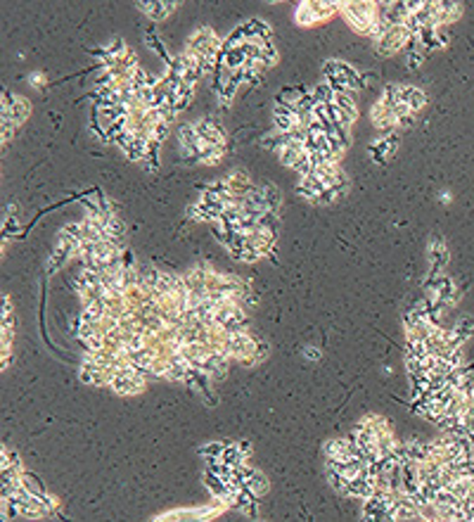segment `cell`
<instances>
[{
  "label": "cell",
  "instance_id": "cell-1",
  "mask_svg": "<svg viewBox=\"0 0 474 522\" xmlns=\"http://www.w3.org/2000/svg\"><path fill=\"white\" fill-rule=\"evenodd\" d=\"M398 103L405 105L408 110L415 114L420 112L422 107L427 105V95L420 91V88H412V86H398Z\"/></svg>",
  "mask_w": 474,
  "mask_h": 522
},
{
  "label": "cell",
  "instance_id": "cell-2",
  "mask_svg": "<svg viewBox=\"0 0 474 522\" xmlns=\"http://www.w3.org/2000/svg\"><path fill=\"white\" fill-rule=\"evenodd\" d=\"M370 117H372V124H375L377 128H382V131H389V128L396 126V112L391 110L387 103H382V100L372 107Z\"/></svg>",
  "mask_w": 474,
  "mask_h": 522
},
{
  "label": "cell",
  "instance_id": "cell-3",
  "mask_svg": "<svg viewBox=\"0 0 474 522\" xmlns=\"http://www.w3.org/2000/svg\"><path fill=\"white\" fill-rule=\"evenodd\" d=\"M396 147H398V135L396 133H389V135H384V138H379L375 145L370 147V154L377 159V164H382L384 159L394 154Z\"/></svg>",
  "mask_w": 474,
  "mask_h": 522
},
{
  "label": "cell",
  "instance_id": "cell-4",
  "mask_svg": "<svg viewBox=\"0 0 474 522\" xmlns=\"http://www.w3.org/2000/svg\"><path fill=\"white\" fill-rule=\"evenodd\" d=\"M138 8L152 19H166L175 8H178V3H138Z\"/></svg>",
  "mask_w": 474,
  "mask_h": 522
},
{
  "label": "cell",
  "instance_id": "cell-5",
  "mask_svg": "<svg viewBox=\"0 0 474 522\" xmlns=\"http://www.w3.org/2000/svg\"><path fill=\"white\" fill-rule=\"evenodd\" d=\"M306 356H308V358H318L320 354H318V349H316V347H306Z\"/></svg>",
  "mask_w": 474,
  "mask_h": 522
}]
</instances>
